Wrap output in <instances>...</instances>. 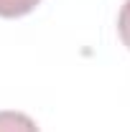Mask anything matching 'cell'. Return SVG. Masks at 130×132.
<instances>
[{"label": "cell", "mask_w": 130, "mask_h": 132, "mask_svg": "<svg viewBox=\"0 0 130 132\" xmlns=\"http://www.w3.org/2000/svg\"><path fill=\"white\" fill-rule=\"evenodd\" d=\"M41 0H0V18H20L28 15Z\"/></svg>", "instance_id": "7a4b0ae2"}, {"label": "cell", "mask_w": 130, "mask_h": 132, "mask_svg": "<svg viewBox=\"0 0 130 132\" xmlns=\"http://www.w3.org/2000/svg\"><path fill=\"white\" fill-rule=\"evenodd\" d=\"M0 132H38L36 122L23 112L3 109L0 112Z\"/></svg>", "instance_id": "6da1fadb"}, {"label": "cell", "mask_w": 130, "mask_h": 132, "mask_svg": "<svg viewBox=\"0 0 130 132\" xmlns=\"http://www.w3.org/2000/svg\"><path fill=\"white\" fill-rule=\"evenodd\" d=\"M117 33L122 38V43L130 51V0H125V5L120 8V15H117Z\"/></svg>", "instance_id": "3957f363"}]
</instances>
